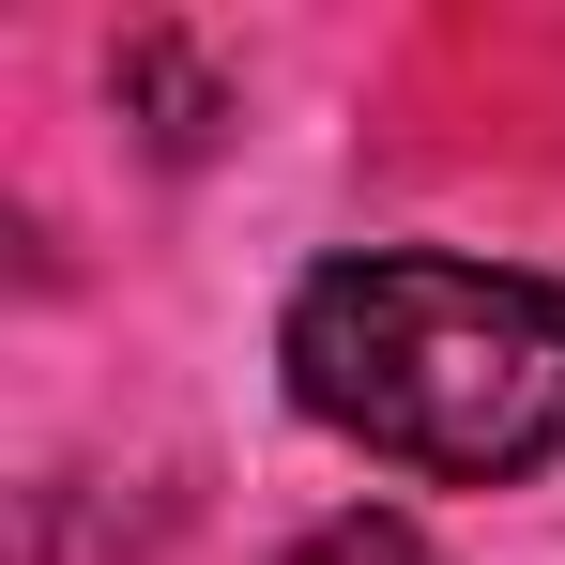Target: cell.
<instances>
[{"label": "cell", "instance_id": "cell-1", "mask_svg": "<svg viewBox=\"0 0 565 565\" xmlns=\"http://www.w3.org/2000/svg\"><path fill=\"white\" fill-rule=\"evenodd\" d=\"M276 382L367 473L535 489L565 459V276L459 245H337L276 306Z\"/></svg>", "mask_w": 565, "mask_h": 565}, {"label": "cell", "instance_id": "cell-2", "mask_svg": "<svg viewBox=\"0 0 565 565\" xmlns=\"http://www.w3.org/2000/svg\"><path fill=\"white\" fill-rule=\"evenodd\" d=\"M276 565H444V535H413L397 504H337V520H306Z\"/></svg>", "mask_w": 565, "mask_h": 565}]
</instances>
